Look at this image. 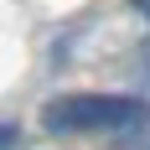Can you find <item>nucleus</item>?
<instances>
[{
  "instance_id": "nucleus-1",
  "label": "nucleus",
  "mask_w": 150,
  "mask_h": 150,
  "mask_svg": "<svg viewBox=\"0 0 150 150\" xmlns=\"http://www.w3.org/2000/svg\"><path fill=\"white\" fill-rule=\"evenodd\" d=\"M150 109L129 93H57L42 104V124L52 135H98V129H135Z\"/></svg>"
},
{
  "instance_id": "nucleus-2",
  "label": "nucleus",
  "mask_w": 150,
  "mask_h": 150,
  "mask_svg": "<svg viewBox=\"0 0 150 150\" xmlns=\"http://www.w3.org/2000/svg\"><path fill=\"white\" fill-rule=\"evenodd\" d=\"M140 83H145V88H150V42L140 47Z\"/></svg>"
},
{
  "instance_id": "nucleus-3",
  "label": "nucleus",
  "mask_w": 150,
  "mask_h": 150,
  "mask_svg": "<svg viewBox=\"0 0 150 150\" xmlns=\"http://www.w3.org/2000/svg\"><path fill=\"white\" fill-rule=\"evenodd\" d=\"M135 5H140V11H145V21H150V0H135Z\"/></svg>"
}]
</instances>
